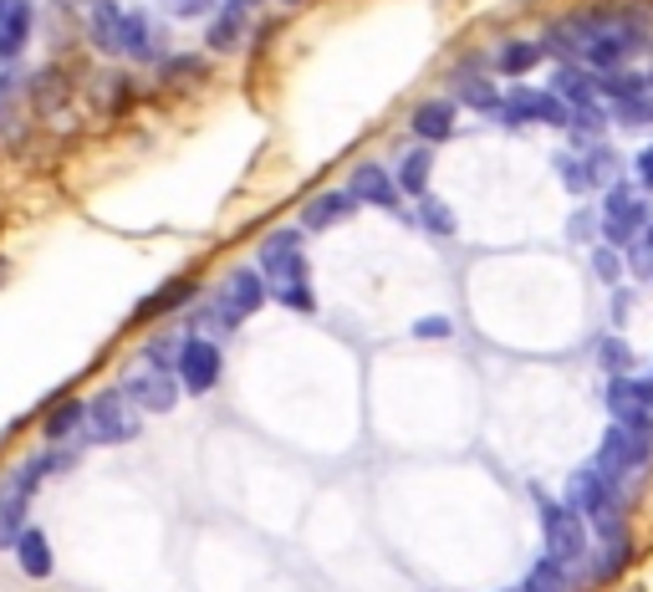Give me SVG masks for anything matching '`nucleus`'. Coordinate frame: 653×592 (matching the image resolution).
Returning a JSON list of instances; mask_svg holds the SVG:
<instances>
[{"label":"nucleus","instance_id":"obj_37","mask_svg":"<svg viewBox=\"0 0 653 592\" xmlns=\"http://www.w3.org/2000/svg\"><path fill=\"white\" fill-rule=\"evenodd\" d=\"M592 266H598V276H603V281H613V276H618V255L598 251V261H592Z\"/></svg>","mask_w":653,"mask_h":592},{"label":"nucleus","instance_id":"obj_34","mask_svg":"<svg viewBox=\"0 0 653 592\" xmlns=\"http://www.w3.org/2000/svg\"><path fill=\"white\" fill-rule=\"evenodd\" d=\"M11 102H16V77H5V72H0V128L11 123Z\"/></svg>","mask_w":653,"mask_h":592},{"label":"nucleus","instance_id":"obj_1","mask_svg":"<svg viewBox=\"0 0 653 592\" xmlns=\"http://www.w3.org/2000/svg\"><path fill=\"white\" fill-rule=\"evenodd\" d=\"M138 434H143V419H138V404L128 399V389H102L87 404V424H83L87 444H128Z\"/></svg>","mask_w":653,"mask_h":592},{"label":"nucleus","instance_id":"obj_23","mask_svg":"<svg viewBox=\"0 0 653 592\" xmlns=\"http://www.w3.org/2000/svg\"><path fill=\"white\" fill-rule=\"evenodd\" d=\"M526 592H572L567 567L556 557H541L537 567H531V577H526Z\"/></svg>","mask_w":653,"mask_h":592},{"label":"nucleus","instance_id":"obj_35","mask_svg":"<svg viewBox=\"0 0 653 592\" xmlns=\"http://www.w3.org/2000/svg\"><path fill=\"white\" fill-rule=\"evenodd\" d=\"M562 179H567V189H587L592 179H587V164H577V159H562Z\"/></svg>","mask_w":653,"mask_h":592},{"label":"nucleus","instance_id":"obj_10","mask_svg":"<svg viewBox=\"0 0 653 592\" xmlns=\"http://www.w3.org/2000/svg\"><path fill=\"white\" fill-rule=\"evenodd\" d=\"M87 32L98 41L108 56H128V11L113 5V0H92V11H87Z\"/></svg>","mask_w":653,"mask_h":592},{"label":"nucleus","instance_id":"obj_5","mask_svg":"<svg viewBox=\"0 0 653 592\" xmlns=\"http://www.w3.org/2000/svg\"><path fill=\"white\" fill-rule=\"evenodd\" d=\"M649 444H653V434H633L628 424H618V429H607L603 434V450H598V470L618 486L623 475H633L643 459H649Z\"/></svg>","mask_w":653,"mask_h":592},{"label":"nucleus","instance_id":"obj_21","mask_svg":"<svg viewBox=\"0 0 653 592\" xmlns=\"http://www.w3.org/2000/svg\"><path fill=\"white\" fill-rule=\"evenodd\" d=\"M429 169H435V153H429V149L403 153V164H399V189H409V194H424V185H429Z\"/></svg>","mask_w":653,"mask_h":592},{"label":"nucleus","instance_id":"obj_16","mask_svg":"<svg viewBox=\"0 0 653 592\" xmlns=\"http://www.w3.org/2000/svg\"><path fill=\"white\" fill-rule=\"evenodd\" d=\"M16 562H21V572H26V577L47 582V577H51V542H47V531L26 526V531L16 537Z\"/></svg>","mask_w":653,"mask_h":592},{"label":"nucleus","instance_id":"obj_30","mask_svg":"<svg viewBox=\"0 0 653 592\" xmlns=\"http://www.w3.org/2000/svg\"><path fill=\"white\" fill-rule=\"evenodd\" d=\"M168 16H179V21H200V16H210L215 11V0H159Z\"/></svg>","mask_w":653,"mask_h":592},{"label":"nucleus","instance_id":"obj_26","mask_svg":"<svg viewBox=\"0 0 653 592\" xmlns=\"http://www.w3.org/2000/svg\"><path fill=\"white\" fill-rule=\"evenodd\" d=\"M541 62V47H531V41H511V47L495 56V67L511 72V77H520V72H531Z\"/></svg>","mask_w":653,"mask_h":592},{"label":"nucleus","instance_id":"obj_7","mask_svg":"<svg viewBox=\"0 0 653 592\" xmlns=\"http://www.w3.org/2000/svg\"><path fill=\"white\" fill-rule=\"evenodd\" d=\"M261 276H271L276 287H291V281H306V255L297 251V230H276L261 245Z\"/></svg>","mask_w":653,"mask_h":592},{"label":"nucleus","instance_id":"obj_19","mask_svg":"<svg viewBox=\"0 0 653 592\" xmlns=\"http://www.w3.org/2000/svg\"><path fill=\"white\" fill-rule=\"evenodd\" d=\"M26 506H32V491L11 480V486L0 491V546H16V537L26 531V526H21L26 521Z\"/></svg>","mask_w":653,"mask_h":592},{"label":"nucleus","instance_id":"obj_32","mask_svg":"<svg viewBox=\"0 0 653 592\" xmlns=\"http://www.w3.org/2000/svg\"><path fill=\"white\" fill-rule=\"evenodd\" d=\"M454 327H450V317H424V322H414V338H424V342H439V338H450Z\"/></svg>","mask_w":653,"mask_h":592},{"label":"nucleus","instance_id":"obj_12","mask_svg":"<svg viewBox=\"0 0 653 592\" xmlns=\"http://www.w3.org/2000/svg\"><path fill=\"white\" fill-rule=\"evenodd\" d=\"M357 210L352 200V189H332V194H317V200H306L302 210V230H327V225H342Z\"/></svg>","mask_w":653,"mask_h":592},{"label":"nucleus","instance_id":"obj_9","mask_svg":"<svg viewBox=\"0 0 653 592\" xmlns=\"http://www.w3.org/2000/svg\"><path fill=\"white\" fill-rule=\"evenodd\" d=\"M501 118L516 128V123H567V108L556 92H537V87H520L511 92V102L501 108Z\"/></svg>","mask_w":653,"mask_h":592},{"label":"nucleus","instance_id":"obj_14","mask_svg":"<svg viewBox=\"0 0 653 592\" xmlns=\"http://www.w3.org/2000/svg\"><path fill=\"white\" fill-rule=\"evenodd\" d=\"M189 297H200V287H194L189 276H179V281H164L153 297H143V302H138L134 317L138 322H153V317H164V312H179V306H189Z\"/></svg>","mask_w":653,"mask_h":592},{"label":"nucleus","instance_id":"obj_22","mask_svg":"<svg viewBox=\"0 0 653 592\" xmlns=\"http://www.w3.org/2000/svg\"><path fill=\"white\" fill-rule=\"evenodd\" d=\"M240 26H246V0L225 5V16L210 26V51H230L235 41H240Z\"/></svg>","mask_w":653,"mask_h":592},{"label":"nucleus","instance_id":"obj_27","mask_svg":"<svg viewBox=\"0 0 653 592\" xmlns=\"http://www.w3.org/2000/svg\"><path fill=\"white\" fill-rule=\"evenodd\" d=\"M419 225H424V230H435V236H454V215H450V204L424 200V204H419Z\"/></svg>","mask_w":653,"mask_h":592},{"label":"nucleus","instance_id":"obj_17","mask_svg":"<svg viewBox=\"0 0 653 592\" xmlns=\"http://www.w3.org/2000/svg\"><path fill=\"white\" fill-rule=\"evenodd\" d=\"M607 240H633V230L643 225V204L628 194V189H613L607 194Z\"/></svg>","mask_w":653,"mask_h":592},{"label":"nucleus","instance_id":"obj_39","mask_svg":"<svg viewBox=\"0 0 653 592\" xmlns=\"http://www.w3.org/2000/svg\"><path fill=\"white\" fill-rule=\"evenodd\" d=\"M62 5H83V0H62Z\"/></svg>","mask_w":653,"mask_h":592},{"label":"nucleus","instance_id":"obj_36","mask_svg":"<svg viewBox=\"0 0 653 592\" xmlns=\"http://www.w3.org/2000/svg\"><path fill=\"white\" fill-rule=\"evenodd\" d=\"M603 363H607V368H628V353H623V342H613V338L603 342Z\"/></svg>","mask_w":653,"mask_h":592},{"label":"nucleus","instance_id":"obj_38","mask_svg":"<svg viewBox=\"0 0 653 592\" xmlns=\"http://www.w3.org/2000/svg\"><path fill=\"white\" fill-rule=\"evenodd\" d=\"M638 179H643V185L653 189V143L643 153H638Z\"/></svg>","mask_w":653,"mask_h":592},{"label":"nucleus","instance_id":"obj_24","mask_svg":"<svg viewBox=\"0 0 653 592\" xmlns=\"http://www.w3.org/2000/svg\"><path fill=\"white\" fill-rule=\"evenodd\" d=\"M36 92H32V102L36 108H41V113H51V108H62V102H67V72H41V77H36Z\"/></svg>","mask_w":653,"mask_h":592},{"label":"nucleus","instance_id":"obj_40","mask_svg":"<svg viewBox=\"0 0 653 592\" xmlns=\"http://www.w3.org/2000/svg\"><path fill=\"white\" fill-rule=\"evenodd\" d=\"M649 245H653V230H649Z\"/></svg>","mask_w":653,"mask_h":592},{"label":"nucleus","instance_id":"obj_2","mask_svg":"<svg viewBox=\"0 0 653 592\" xmlns=\"http://www.w3.org/2000/svg\"><path fill=\"white\" fill-rule=\"evenodd\" d=\"M266 302H271V291H266V276H261V266H235V272L225 276L215 291H210V312L225 322V332H230V327H240L246 317H255Z\"/></svg>","mask_w":653,"mask_h":592},{"label":"nucleus","instance_id":"obj_18","mask_svg":"<svg viewBox=\"0 0 653 592\" xmlns=\"http://www.w3.org/2000/svg\"><path fill=\"white\" fill-rule=\"evenodd\" d=\"M414 134H419L424 143H444V138L454 134V102H444V98L419 102V108H414Z\"/></svg>","mask_w":653,"mask_h":592},{"label":"nucleus","instance_id":"obj_31","mask_svg":"<svg viewBox=\"0 0 653 592\" xmlns=\"http://www.w3.org/2000/svg\"><path fill=\"white\" fill-rule=\"evenodd\" d=\"M618 118H623V123H653V102L623 98V102H618Z\"/></svg>","mask_w":653,"mask_h":592},{"label":"nucleus","instance_id":"obj_3","mask_svg":"<svg viewBox=\"0 0 653 592\" xmlns=\"http://www.w3.org/2000/svg\"><path fill=\"white\" fill-rule=\"evenodd\" d=\"M541 526H547V546H552V557L562 567H577L587 557V526L582 516L562 501H541Z\"/></svg>","mask_w":653,"mask_h":592},{"label":"nucleus","instance_id":"obj_20","mask_svg":"<svg viewBox=\"0 0 653 592\" xmlns=\"http://www.w3.org/2000/svg\"><path fill=\"white\" fill-rule=\"evenodd\" d=\"M83 424H87V404H83V399H62V404H51L41 434H47V440H67L72 429H83Z\"/></svg>","mask_w":653,"mask_h":592},{"label":"nucleus","instance_id":"obj_29","mask_svg":"<svg viewBox=\"0 0 653 592\" xmlns=\"http://www.w3.org/2000/svg\"><path fill=\"white\" fill-rule=\"evenodd\" d=\"M271 297H276V302H281V306H291V312H312V306H317V297H312V287H306V281H291V287H276V291H271Z\"/></svg>","mask_w":653,"mask_h":592},{"label":"nucleus","instance_id":"obj_11","mask_svg":"<svg viewBox=\"0 0 653 592\" xmlns=\"http://www.w3.org/2000/svg\"><path fill=\"white\" fill-rule=\"evenodd\" d=\"M607 408H613L618 424H628L633 434H653V404L643 399L638 383H613V389H607Z\"/></svg>","mask_w":653,"mask_h":592},{"label":"nucleus","instance_id":"obj_15","mask_svg":"<svg viewBox=\"0 0 653 592\" xmlns=\"http://www.w3.org/2000/svg\"><path fill=\"white\" fill-rule=\"evenodd\" d=\"M26 41H32V5L16 0V5L0 16V62H16L21 51H26Z\"/></svg>","mask_w":653,"mask_h":592},{"label":"nucleus","instance_id":"obj_4","mask_svg":"<svg viewBox=\"0 0 653 592\" xmlns=\"http://www.w3.org/2000/svg\"><path fill=\"white\" fill-rule=\"evenodd\" d=\"M567 506L577 511V516L607 521V516H618V486H613L598 465H592V470H577L567 480Z\"/></svg>","mask_w":653,"mask_h":592},{"label":"nucleus","instance_id":"obj_33","mask_svg":"<svg viewBox=\"0 0 653 592\" xmlns=\"http://www.w3.org/2000/svg\"><path fill=\"white\" fill-rule=\"evenodd\" d=\"M164 77H168V83H185V77H204V62H194V56H185V62H168Z\"/></svg>","mask_w":653,"mask_h":592},{"label":"nucleus","instance_id":"obj_13","mask_svg":"<svg viewBox=\"0 0 653 592\" xmlns=\"http://www.w3.org/2000/svg\"><path fill=\"white\" fill-rule=\"evenodd\" d=\"M352 200H368L378 210H393L399 204V179H388L378 164H363V169H352Z\"/></svg>","mask_w":653,"mask_h":592},{"label":"nucleus","instance_id":"obj_25","mask_svg":"<svg viewBox=\"0 0 653 592\" xmlns=\"http://www.w3.org/2000/svg\"><path fill=\"white\" fill-rule=\"evenodd\" d=\"M552 92H562V98H572L577 108H587V102H592V92H598V77H587V72H577V67H562V72H556Z\"/></svg>","mask_w":653,"mask_h":592},{"label":"nucleus","instance_id":"obj_6","mask_svg":"<svg viewBox=\"0 0 653 592\" xmlns=\"http://www.w3.org/2000/svg\"><path fill=\"white\" fill-rule=\"evenodd\" d=\"M123 389H128V399H134L143 414H168V408L179 404V393H185V383H179V373L174 368H138L134 378H123Z\"/></svg>","mask_w":653,"mask_h":592},{"label":"nucleus","instance_id":"obj_28","mask_svg":"<svg viewBox=\"0 0 653 592\" xmlns=\"http://www.w3.org/2000/svg\"><path fill=\"white\" fill-rule=\"evenodd\" d=\"M460 98H465L469 108H480V113H501V108H505L490 83H465V87H460Z\"/></svg>","mask_w":653,"mask_h":592},{"label":"nucleus","instance_id":"obj_8","mask_svg":"<svg viewBox=\"0 0 653 592\" xmlns=\"http://www.w3.org/2000/svg\"><path fill=\"white\" fill-rule=\"evenodd\" d=\"M179 383H185L189 393H210L219 383V373H225V357H219L215 342H204V338H189L185 342V353H179Z\"/></svg>","mask_w":653,"mask_h":592}]
</instances>
